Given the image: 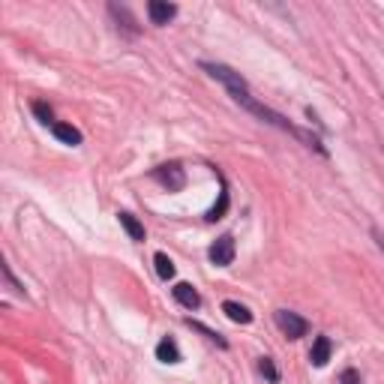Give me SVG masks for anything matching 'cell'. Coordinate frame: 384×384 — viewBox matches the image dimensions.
Wrapping results in <instances>:
<instances>
[{"label": "cell", "instance_id": "obj_1", "mask_svg": "<svg viewBox=\"0 0 384 384\" xmlns=\"http://www.w3.org/2000/svg\"><path fill=\"white\" fill-rule=\"evenodd\" d=\"M201 70H205L213 82H219L225 90H229V96L234 99L237 94H246L250 90V84H246V78L241 72H234L231 66H225V63H217V60H201Z\"/></svg>", "mask_w": 384, "mask_h": 384}, {"label": "cell", "instance_id": "obj_2", "mask_svg": "<svg viewBox=\"0 0 384 384\" xmlns=\"http://www.w3.org/2000/svg\"><path fill=\"white\" fill-rule=\"evenodd\" d=\"M274 321H276V327L282 331L286 340H300V336H307V331H309V321L300 319V315L291 312V309H276Z\"/></svg>", "mask_w": 384, "mask_h": 384}, {"label": "cell", "instance_id": "obj_3", "mask_svg": "<svg viewBox=\"0 0 384 384\" xmlns=\"http://www.w3.org/2000/svg\"><path fill=\"white\" fill-rule=\"evenodd\" d=\"M153 180L156 184H162L168 192H180L186 186V172H184V165L180 162H165L153 172Z\"/></svg>", "mask_w": 384, "mask_h": 384}, {"label": "cell", "instance_id": "obj_4", "mask_svg": "<svg viewBox=\"0 0 384 384\" xmlns=\"http://www.w3.org/2000/svg\"><path fill=\"white\" fill-rule=\"evenodd\" d=\"M234 252H237V246H234V237L231 234H222L217 237V241L210 243V250H207V258L217 267H229L234 262Z\"/></svg>", "mask_w": 384, "mask_h": 384}, {"label": "cell", "instance_id": "obj_5", "mask_svg": "<svg viewBox=\"0 0 384 384\" xmlns=\"http://www.w3.org/2000/svg\"><path fill=\"white\" fill-rule=\"evenodd\" d=\"M108 15L117 21V30L123 33V37H129V39H135L141 33V27H139V21L132 18V13L127 6H117V4H108Z\"/></svg>", "mask_w": 384, "mask_h": 384}, {"label": "cell", "instance_id": "obj_6", "mask_svg": "<svg viewBox=\"0 0 384 384\" xmlns=\"http://www.w3.org/2000/svg\"><path fill=\"white\" fill-rule=\"evenodd\" d=\"M174 15H177V4H165V0H151V4H148V18H151V25H156V27L168 25Z\"/></svg>", "mask_w": 384, "mask_h": 384}, {"label": "cell", "instance_id": "obj_7", "mask_svg": "<svg viewBox=\"0 0 384 384\" xmlns=\"http://www.w3.org/2000/svg\"><path fill=\"white\" fill-rule=\"evenodd\" d=\"M172 295H174V300H177L184 309H198V307H201V295L189 286V282H177V286L172 288Z\"/></svg>", "mask_w": 384, "mask_h": 384}, {"label": "cell", "instance_id": "obj_8", "mask_svg": "<svg viewBox=\"0 0 384 384\" xmlns=\"http://www.w3.org/2000/svg\"><path fill=\"white\" fill-rule=\"evenodd\" d=\"M331 352H333V345L327 336H315V343L309 348V360H312V366H327V360H331Z\"/></svg>", "mask_w": 384, "mask_h": 384}, {"label": "cell", "instance_id": "obj_9", "mask_svg": "<svg viewBox=\"0 0 384 384\" xmlns=\"http://www.w3.org/2000/svg\"><path fill=\"white\" fill-rule=\"evenodd\" d=\"M51 135L58 141H63V144H70V148H78V144H82V132H78L72 123H63V120H58L51 127Z\"/></svg>", "mask_w": 384, "mask_h": 384}, {"label": "cell", "instance_id": "obj_10", "mask_svg": "<svg viewBox=\"0 0 384 384\" xmlns=\"http://www.w3.org/2000/svg\"><path fill=\"white\" fill-rule=\"evenodd\" d=\"M222 312L229 315V321H234V324H252V312L246 309L243 303H237V300H225Z\"/></svg>", "mask_w": 384, "mask_h": 384}, {"label": "cell", "instance_id": "obj_11", "mask_svg": "<svg viewBox=\"0 0 384 384\" xmlns=\"http://www.w3.org/2000/svg\"><path fill=\"white\" fill-rule=\"evenodd\" d=\"M156 360H162V364H180V348L172 336L160 340V345H156Z\"/></svg>", "mask_w": 384, "mask_h": 384}, {"label": "cell", "instance_id": "obj_12", "mask_svg": "<svg viewBox=\"0 0 384 384\" xmlns=\"http://www.w3.org/2000/svg\"><path fill=\"white\" fill-rule=\"evenodd\" d=\"M117 219H120V225H123V231H127V234L132 237V241H139V243L144 241V225H141L139 219H135V217H132V213H129V210H120V213H117Z\"/></svg>", "mask_w": 384, "mask_h": 384}, {"label": "cell", "instance_id": "obj_13", "mask_svg": "<svg viewBox=\"0 0 384 384\" xmlns=\"http://www.w3.org/2000/svg\"><path fill=\"white\" fill-rule=\"evenodd\" d=\"M186 324L192 327V331H198L201 336H205V340H210V343H217L219 348H229V340H225V336L219 333V331H210L207 324H201V321H192V319H186Z\"/></svg>", "mask_w": 384, "mask_h": 384}, {"label": "cell", "instance_id": "obj_14", "mask_svg": "<svg viewBox=\"0 0 384 384\" xmlns=\"http://www.w3.org/2000/svg\"><path fill=\"white\" fill-rule=\"evenodd\" d=\"M153 264H156V276H160V279H165V282L174 279V262L165 252H156L153 255Z\"/></svg>", "mask_w": 384, "mask_h": 384}, {"label": "cell", "instance_id": "obj_15", "mask_svg": "<svg viewBox=\"0 0 384 384\" xmlns=\"http://www.w3.org/2000/svg\"><path fill=\"white\" fill-rule=\"evenodd\" d=\"M225 210H229V189L222 186V192H219V205H213V207L207 210V222L222 219V217H225Z\"/></svg>", "mask_w": 384, "mask_h": 384}, {"label": "cell", "instance_id": "obj_16", "mask_svg": "<svg viewBox=\"0 0 384 384\" xmlns=\"http://www.w3.org/2000/svg\"><path fill=\"white\" fill-rule=\"evenodd\" d=\"M33 115H37V120L42 123V127H54V123H58V120H54V111H51V105H45V103H33Z\"/></svg>", "mask_w": 384, "mask_h": 384}, {"label": "cell", "instance_id": "obj_17", "mask_svg": "<svg viewBox=\"0 0 384 384\" xmlns=\"http://www.w3.org/2000/svg\"><path fill=\"white\" fill-rule=\"evenodd\" d=\"M258 372H262V376L270 381V384H279V369H276V364L270 357H262L258 360Z\"/></svg>", "mask_w": 384, "mask_h": 384}, {"label": "cell", "instance_id": "obj_18", "mask_svg": "<svg viewBox=\"0 0 384 384\" xmlns=\"http://www.w3.org/2000/svg\"><path fill=\"white\" fill-rule=\"evenodd\" d=\"M4 279H6V286L9 288H13L15 291V295L18 297H27V291H25V286H21V282L13 276V267H9V264H4Z\"/></svg>", "mask_w": 384, "mask_h": 384}, {"label": "cell", "instance_id": "obj_19", "mask_svg": "<svg viewBox=\"0 0 384 384\" xmlns=\"http://www.w3.org/2000/svg\"><path fill=\"white\" fill-rule=\"evenodd\" d=\"M343 384H360V376H357V369H345L343 376H340Z\"/></svg>", "mask_w": 384, "mask_h": 384}, {"label": "cell", "instance_id": "obj_20", "mask_svg": "<svg viewBox=\"0 0 384 384\" xmlns=\"http://www.w3.org/2000/svg\"><path fill=\"white\" fill-rule=\"evenodd\" d=\"M369 234H372V241H376V246H378V250L384 252V231L378 229V225H372V231H369Z\"/></svg>", "mask_w": 384, "mask_h": 384}]
</instances>
